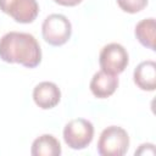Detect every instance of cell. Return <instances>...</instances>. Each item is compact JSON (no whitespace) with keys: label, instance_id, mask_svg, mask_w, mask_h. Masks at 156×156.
<instances>
[{"label":"cell","instance_id":"obj_1","mask_svg":"<svg viewBox=\"0 0 156 156\" xmlns=\"http://www.w3.org/2000/svg\"><path fill=\"white\" fill-rule=\"evenodd\" d=\"M0 60L35 68L41 62V49L34 35L23 32H9L0 38Z\"/></svg>","mask_w":156,"mask_h":156},{"label":"cell","instance_id":"obj_2","mask_svg":"<svg viewBox=\"0 0 156 156\" xmlns=\"http://www.w3.org/2000/svg\"><path fill=\"white\" fill-rule=\"evenodd\" d=\"M129 149V135L118 126L105 128L98 140V154L101 156H123Z\"/></svg>","mask_w":156,"mask_h":156},{"label":"cell","instance_id":"obj_3","mask_svg":"<svg viewBox=\"0 0 156 156\" xmlns=\"http://www.w3.org/2000/svg\"><path fill=\"white\" fill-rule=\"evenodd\" d=\"M41 34L48 44L61 46L69 40L72 35V24L65 15L51 13L43 21Z\"/></svg>","mask_w":156,"mask_h":156},{"label":"cell","instance_id":"obj_4","mask_svg":"<svg viewBox=\"0 0 156 156\" xmlns=\"http://www.w3.org/2000/svg\"><path fill=\"white\" fill-rule=\"evenodd\" d=\"M94 138V126L85 118H74L63 128V140L73 150L85 149Z\"/></svg>","mask_w":156,"mask_h":156},{"label":"cell","instance_id":"obj_5","mask_svg":"<svg viewBox=\"0 0 156 156\" xmlns=\"http://www.w3.org/2000/svg\"><path fill=\"white\" fill-rule=\"evenodd\" d=\"M129 63V55L123 45L118 43H110L105 45L99 54L100 68L110 74L118 76Z\"/></svg>","mask_w":156,"mask_h":156},{"label":"cell","instance_id":"obj_6","mask_svg":"<svg viewBox=\"0 0 156 156\" xmlns=\"http://www.w3.org/2000/svg\"><path fill=\"white\" fill-rule=\"evenodd\" d=\"M0 10L18 23H32L39 13L37 0H0Z\"/></svg>","mask_w":156,"mask_h":156},{"label":"cell","instance_id":"obj_7","mask_svg":"<svg viewBox=\"0 0 156 156\" xmlns=\"http://www.w3.org/2000/svg\"><path fill=\"white\" fill-rule=\"evenodd\" d=\"M33 100L43 110L54 108L61 100V90L54 82H40L33 89Z\"/></svg>","mask_w":156,"mask_h":156},{"label":"cell","instance_id":"obj_8","mask_svg":"<svg viewBox=\"0 0 156 156\" xmlns=\"http://www.w3.org/2000/svg\"><path fill=\"white\" fill-rule=\"evenodd\" d=\"M118 77L110 74L102 69L94 73L89 88L91 94L98 99H106L111 96L118 88Z\"/></svg>","mask_w":156,"mask_h":156},{"label":"cell","instance_id":"obj_9","mask_svg":"<svg viewBox=\"0 0 156 156\" xmlns=\"http://www.w3.org/2000/svg\"><path fill=\"white\" fill-rule=\"evenodd\" d=\"M133 79L136 87L145 91H154L156 88V63L152 60L140 62L134 72Z\"/></svg>","mask_w":156,"mask_h":156},{"label":"cell","instance_id":"obj_10","mask_svg":"<svg viewBox=\"0 0 156 156\" xmlns=\"http://www.w3.org/2000/svg\"><path fill=\"white\" fill-rule=\"evenodd\" d=\"M62 152L60 141L51 134H43L38 136L30 147L33 156H60Z\"/></svg>","mask_w":156,"mask_h":156},{"label":"cell","instance_id":"obj_11","mask_svg":"<svg viewBox=\"0 0 156 156\" xmlns=\"http://www.w3.org/2000/svg\"><path fill=\"white\" fill-rule=\"evenodd\" d=\"M134 34H135V38L138 39V41L155 51V34H156V22H155V18L154 17H149V18H145V20H141L140 22L136 23L135 26V29H134Z\"/></svg>","mask_w":156,"mask_h":156},{"label":"cell","instance_id":"obj_12","mask_svg":"<svg viewBox=\"0 0 156 156\" xmlns=\"http://www.w3.org/2000/svg\"><path fill=\"white\" fill-rule=\"evenodd\" d=\"M149 0H117L119 9L127 13H136L147 6Z\"/></svg>","mask_w":156,"mask_h":156},{"label":"cell","instance_id":"obj_13","mask_svg":"<svg viewBox=\"0 0 156 156\" xmlns=\"http://www.w3.org/2000/svg\"><path fill=\"white\" fill-rule=\"evenodd\" d=\"M155 145L151 144V143H145V144H141L139 146L138 150H135V155H155Z\"/></svg>","mask_w":156,"mask_h":156},{"label":"cell","instance_id":"obj_14","mask_svg":"<svg viewBox=\"0 0 156 156\" xmlns=\"http://www.w3.org/2000/svg\"><path fill=\"white\" fill-rule=\"evenodd\" d=\"M54 1L61 6H76L80 4L83 0H54Z\"/></svg>","mask_w":156,"mask_h":156}]
</instances>
